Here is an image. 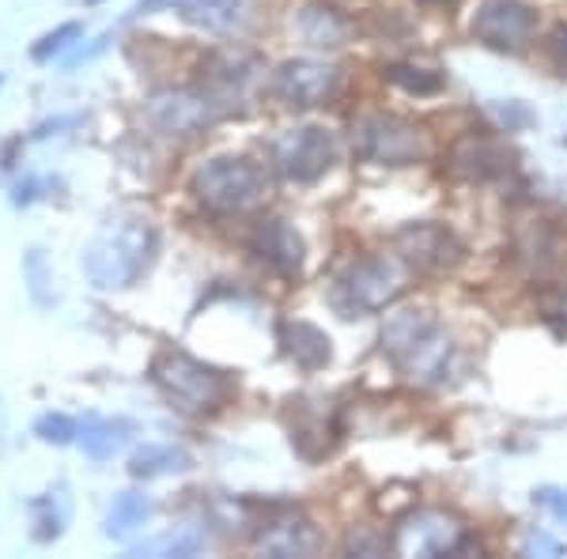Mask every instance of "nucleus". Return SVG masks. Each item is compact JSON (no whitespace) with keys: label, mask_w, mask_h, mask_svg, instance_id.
Wrapping results in <instances>:
<instances>
[{"label":"nucleus","mask_w":567,"mask_h":559,"mask_svg":"<svg viewBox=\"0 0 567 559\" xmlns=\"http://www.w3.org/2000/svg\"><path fill=\"white\" fill-rule=\"evenodd\" d=\"M537 302H542L545 322H553L556 329H567V283H556V288H548Z\"/></svg>","instance_id":"cd10ccee"},{"label":"nucleus","mask_w":567,"mask_h":559,"mask_svg":"<svg viewBox=\"0 0 567 559\" xmlns=\"http://www.w3.org/2000/svg\"><path fill=\"white\" fill-rule=\"evenodd\" d=\"M337 84H341V72L333 65H322V61H284L272 72V91L291 110H310L329 103Z\"/></svg>","instance_id":"9b49d317"},{"label":"nucleus","mask_w":567,"mask_h":559,"mask_svg":"<svg viewBox=\"0 0 567 559\" xmlns=\"http://www.w3.org/2000/svg\"><path fill=\"white\" fill-rule=\"evenodd\" d=\"M280 344L288 352V360H296L303 371H322L333 355L329 337L310 322H280Z\"/></svg>","instance_id":"dca6fc26"},{"label":"nucleus","mask_w":567,"mask_h":559,"mask_svg":"<svg viewBox=\"0 0 567 559\" xmlns=\"http://www.w3.org/2000/svg\"><path fill=\"white\" fill-rule=\"evenodd\" d=\"M27 280H31V296L39 307H50L53 302V277H50V269H45V258H42V250H27Z\"/></svg>","instance_id":"393cba45"},{"label":"nucleus","mask_w":567,"mask_h":559,"mask_svg":"<svg viewBox=\"0 0 567 559\" xmlns=\"http://www.w3.org/2000/svg\"><path fill=\"white\" fill-rule=\"evenodd\" d=\"M152 518V499L144 491H122L114 499V507H110L106 515V537L114 540H125L133 537L136 529H144Z\"/></svg>","instance_id":"aec40b11"},{"label":"nucleus","mask_w":567,"mask_h":559,"mask_svg":"<svg viewBox=\"0 0 567 559\" xmlns=\"http://www.w3.org/2000/svg\"><path fill=\"white\" fill-rule=\"evenodd\" d=\"M152 382L186 416H208V412L224 408L235 393V382L224 371H216V366L200 363L186 352H175V348H167V352H159L152 360Z\"/></svg>","instance_id":"7ed1b4c3"},{"label":"nucleus","mask_w":567,"mask_h":559,"mask_svg":"<svg viewBox=\"0 0 567 559\" xmlns=\"http://www.w3.org/2000/svg\"><path fill=\"white\" fill-rule=\"evenodd\" d=\"M393 246L409 265H416L420 272H443L454 269L465 258V246L458 235L446 231L443 224H405L393 235Z\"/></svg>","instance_id":"f8f14e48"},{"label":"nucleus","mask_w":567,"mask_h":559,"mask_svg":"<svg viewBox=\"0 0 567 559\" xmlns=\"http://www.w3.org/2000/svg\"><path fill=\"white\" fill-rule=\"evenodd\" d=\"M159 4L182 8V15L205 31H235L243 23V0H159Z\"/></svg>","instance_id":"a211bd4d"},{"label":"nucleus","mask_w":567,"mask_h":559,"mask_svg":"<svg viewBox=\"0 0 567 559\" xmlns=\"http://www.w3.org/2000/svg\"><path fill=\"white\" fill-rule=\"evenodd\" d=\"M534 503H542L548 515H556L560 521H567V488H542L534 495Z\"/></svg>","instance_id":"c85d7f7f"},{"label":"nucleus","mask_w":567,"mask_h":559,"mask_svg":"<svg viewBox=\"0 0 567 559\" xmlns=\"http://www.w3.org/2000/svg\"><path fill=\"white\" fill-rule=\"evenodd\" d=\"M299 34L310 45H322V50H333L349 39V20L341 12H333L329 4H310L299 12Z\"/></svg>","instance_id":"6ab92c4d"},{"label":"nucleus","mask_w":567,"mask_h":559,"mask_svg":"<svg viewBox=\"0 0 567 559\" xmlns=\"http://www.w3.org/2000/svg\"><path fill=\"white\" fill-rule=\"evenodd\" d=\"M258 548L265 556H315L318 548H322V537H318V529L310 526V521L299 515L296 507H288V503H277L272 507V515H265L261 529H258Z\"/></svg>","instance_id":"ddd939ff"},{"label":"nucleus","mask_w":567,"mask_h":559,"mask_svg":"<svg viewBox=\"0 0 567 559\" xmlns=\"http://www.w3.org/2000/svg\"><path fill=\"white\" fill-rule=\"evenodd\" d=\"M205 548V529L200 526H178L171 534L133 548V556H197Z\"/></svg>","instance_id":"4be33fe9"},{"label":"nucleus","mask_w":567,"mask_h":559,"mask_svg":"<svg viewBox=\"0 0 567 559\" xmlns=\"http://www.w3.org/2000/svg\"><path fill=\"white\" fill-rule=\"evenodd\" d=\"M424 4H454V0H424Z\"/></svg>","instance_id":"7c9ffc66"},{"label":"nucleus","mask_w":567,"mask_h":559,"mask_svg":"<svg viewBox=\"0 0 567 559\" xmlns=\"http://www.w3.org/2000/svg\"><path fill=\"white\" fill-rule=\"evenodd\" d=\"M398 552L405 556H462V552H481V545H473L465 537V529L454 518L439 515V510H416L413 518H405L398 526Z\"/></svg>","instance_id":"6e6552de"},{"label":"nucleus","mask_w":567,"mask_h":559,"mask_svg":"<svg viewBox=\"0 0 567 559\" xmlns=\"http://www.w3.org/2000/svg\"><path fill=\"white\" fill-rule=\"evenodd\" d=\"M194 197L219 216L246 213L265 197V174L250 159H213L194 174Z\"/></svg>","instance_id":"39448f33"},{"label":"nucleus","mask_w":567,"mask_h":559,"mask_svg":"<svg viewBox=\"0 0 567 559\" xmlns=\"http://www.w3.org/2000/svg\"><path fill=\"white\" fill-rule=\"evenodd\" d=\"M219 114H224V106L205 91H159L148 103L152 125L171 136H194L219 122Z\"/></svg>","instance_id":"1a4fd4ad"},{"label":"nucleus","mask_w":567,"mask_h":559,"mask_svg":"<svg viewBox=\"0 0 567 559\" xmlns=\"http://www.w3.org/2000/svg\"><path fill=\"white\" fill-rule=\"evenodd\" d=\"M72 39H80V23H65V27H58L53 34H45V39L34 45V61H50V58H58L61 50L72 42Z\"/></svg>","instance_id":"bb28decb"},{"label":"nucleus","mask_w":567,"mask_h":559,"mask_svg":"<svg viewBox=\"0 0 567 559\" xmlns=\"http://www.w3.org/2000/svg\"><path fill=\"white\" fill-rule=\"evenodd\" d=\"M382 352L420 386H443L454 371V341L432 310H398L382 325Z\"/></svg>","instance_id":"f257e3e1"},{"label":"nucleus","mask_w":567,"mask_h":559,"mask_svg":"<svg viewBox=\"0 0 567 559\" xmlns=\"http://www.w3.org/2000/svg\"><path fill=\"white\" fill-rule=\"evenodd\" d=\"M401 288H405V272L390 258H363L337 277L329 302L341 318H363L390 307L401 296Z\"/></svg>","instance_id":"20e7f679"},{"label":"nucleus","mask_w":567,"mask_h":559,"mask_svg":"<svg viewBox=\"0 0 567 559\" xmlns=\"http://www.w3.org/2000/svg\"><path fill=\"white\" fill-rule=\"evenodd\" d=\"M155 250H159V238L148 219H117L87 242L84 272L99 291L133 288L152 269Z\"/></svg>","instance_id":"f03ea898"},{"label":"nucleus","mask_w":567,"mask_h":559,"mask_svg":"<svg viewBox=\"0 0 567 559\" xmlns=\"http://www.w3.org/2000/svg\"><path fill=\"white\" fill-rule=\"evenodd\" d=\"M352 144L360 159L379 167H413L427 155L424 133L393 114H363L352 125Z\"/></svg>","instance_id":"423d86ee"},{"label":"nucleus","mask_w":567,"mask_h":559,"mask_svg":"<svg viewBox=\"0 0 567 559\" xmlns=\"http://www.w3.org/2000/svg\"><path fill=\"white\" fill-rule=\"evenodd\" d=\"M250 253L265 269H272L277 277H296L303 269V238L296 235V227L288 219H261L250 231Z\"/></svg>","instance_id":"4468645a"},{"label":"nucleus","mask_w":567,"mask_h":559,"mask_svg":"<svg viewBox=\"0 0 567 559\" xmlns=\"http://www.w3.org/2000/svg\"><path fill=\"white\" fill-rule=\"evenodd\" d=\"M537 31V12L523 0H484L473 15V34L492 50H523Z\"/></svg>","instance_id":"9d476101"},{"label":"nucleus","mask_w":567,"mask_h":559,"mask_svg":"<svg viewBox=\"0 0 567 559\" xmlns=\"http://www.w3.org/2000/svg\"><path fill=\"white\" fill-rule=\"evenodd\" d=\"M133 435V424L130 420H95V424H84L80 427V446H84L87 457L95 462H106L130 443Z\"/></svg>","instance_id":"412c9836"},{"label":"nucleus","mask_w":567,"mask_h":559,"mask_svg":"<svg viewBox=\"0 0 567 559\" xmlns=\"http://www.w3.org/2000/svg\"><path fill=\"white\" fill-rule=\"evenodd\" d=\"M272 163H277L280 178L296 182V186H310L337 163V141L322 125H299L288 130L272 148Z\"/></svg>","instance_id":"0eeeda50"},{"label":"nucleus","mask_w":567,"mask_h":559,"mask_svg":"<svg viewBox=\"0 0 567 559\" xmlns=\"http://www.w3.org/2000/svg\"><path fill=\"white\" fill-rule=\"evenodd\" d=\"M189 469H194V457L171 443H148L130 457V473L136 480H155V476L189 473Z\"/></svg>","instance_id":"f3484780"},{"label":"nucleus","mask_w":567,"mask_h":559,"mask_svg":"<svg viewBox=\"0 0 567 559\" xmlns=\"http://www.w3.org/2000/svg\"><path fill=\"white\" fill-rule=\"evenodd\" d=\"M451 170L465 182H499L515 170V155L492 136H462L451 148Z\"/></svg>","instance_id":"2eb2a0df"},{"label":"nucleus","mask_w":567,"mask_h":559,"mask_svg":"<svg viewBox=\"0 0 567 559\" xmlns=\"http://www.w3.org/2000/svg\"><path fill=\"white\" fill-rule=\"evenodd\" d=\"M34 435H39L42 443L65 446V443H72V438H80V427H76V420L61 416V412H45L39 424H34Z\"/></svg>","instance_id":"a878e982"},{"label":"nucleus","mask_w":567,"mask_h":559,"mask_svg":"<svg viewBox=\"0 0 567 559\" xmlns=\"http://www.w3.org/2000/svg\"><path fill=\"white\" fill-rule=\"evenodd\" d=\"M386 76L393 80L398 87H405L409 95H435L443 87V76L432 69H416V65H393Z\"/></svg>","instance_id":"b1692460"},{"label":"nucleus","mask_w":567,"mask_h":559,"mask_svg":"<svg viewBox=\"0 0 567 559\" xmlns=\"http://www.w3.org/2000/svg\"><path fill=\"white\" fill-rule=\"evenodd\" d=\"M65 521H69V503L65 495H42L34 503V540L39 545H50L65 534Z\"/></svg>","instance_id":"5701e85b"},{"label":"nucleus","mask_w":567,"mask_h":559,"mask_svg":"<svg viewBox=\"0 0 567 559\" xmlns=\"http://www.w3.org/2000/svg\"><path fill=\"white\" fill-rule=\"evenodd\" d=\"M548 58L560 76H567V27H556L553 31V42H548Z\"/></svg>","instance_id":"c756f323"}]
</instances>
